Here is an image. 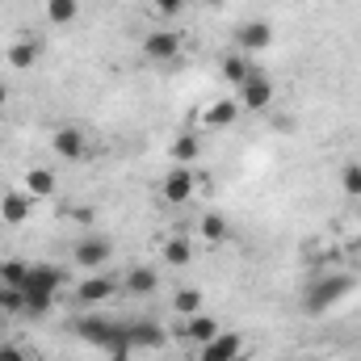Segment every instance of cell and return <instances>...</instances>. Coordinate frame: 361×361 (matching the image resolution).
<instances>
[{
    "label": "cell",
    "mask_w": 361,
    "mask_h": 361,
    "mask_svg": "<svg viewBox=\"0 0 361 361\" xmlns=\"http://www.w3.org/2000/svg\"><path fill=\"white\" fill-rule=\"evenodd\" d=\"M219 72H223V80H227V85H235V89H240L257 68L248 63V55H244V51H231V55L223 59V68H219Z\"/></svg>",
    "instance_id": "20"
},
{
    "label": "cell",
    "mask_w": 361,
    "mask_h": 361,
    "mask_svg": "<svg viewBox=\"0 0 361 361\" xmlns=\"http://www.w3.org/2000/svg\"><path fill=\"white\" fill-rule=\"evenodd\" d=\"M30 214H34V197L25 193V189H8L4 197H0V223H8V227H25L30 223Z\"/></svg>",
    "instance_id": "13"
},
{
    "label": "cell",
    "mask_w": 361,
    "mask_h": 361,
    "mask_svg": "<svg viewBox=\"0 0 361 361\" xmlns=\"http://www.w3.org/2000/svg\"><path fill=\"white\" fill-rule=\"evenodd\" d=\"M180 51H185V34L180 30H152L143 38V55L152 63H173V59H180Z\"/></svg>",
    "instance_id": "7"
},
{
    "label": "cell",
    "mask_w": 361,
    "mask_h": 361,
    "mask_svg": "<svg viewBox=\"0 0 361 361\" xmlns=\"http://www.w3.org/2000/svg\"><path fill=\"white\" fill-rule=\"evenodd\" d=\"M227 235H231V223H227L223 210H206V214L197 219V240H202V244H223Z\"/></svg>",
    "instance_id": "19"
},
{
    "label": "cell",
    "mask_w": 361,
    "mask_h": 361,
    "mask_svg": "<svg viewBox=\"0 0 361 361\" xmlns=\"http://www.w3.org/2000/svg\"><path fill=\"white\" fill-rule=\"evenodd\" d=\"M341 189H345L349 197H361V164H357V160L341 169Z\"/></svg>",
    "instance_id": "28"
},
{
    "label": "cell",
    "mask_w": 361,
    "mask_h": 361,
    "mask_svg": "<svg viewBox=\"0 0 361 361\" xmlns=\"http://www.w3.org/2000/svg\"><path fill=\"white\" fill-rule=\"evenodd\" d=\"M169 156H173V164H189V169H193V160L202 156V143H197V135L180 130L177 139H173V147H169Z\"/></svg>",
    "instance_id": "22"
},
{
    "label": "cell",
    "mask_w": 361,
    "mask_h": 361,
    "mask_svg": "<svg viewBox=\"0 0 361 361\" xmlns=\"http://www.w3.org/2000/svg\"><path fill=\"white\" fill-rule=\"evenodd\" d=\"M21 189H25L34 202H51V197L59 193V177H55L51 169H30V173L21 177Z\"/></svg>",
    "instance_id": "17"
},
{
    "label": "cell",
    "mask_w": 361,
    "mask_h": 361,
    "mask_svg": "<svg viewBox=\"0 0 361 361\" xmlns=\"http://www.w3.org/2000/svg\"><path fill=\"white\" fill-rule=\"evenodd\" d=\"M189 4H193V0H152V13H156V17H164V21H177Z\"/></svg>",
    "instance_id": "27"
},
{
    "label": "cell",
    "mask_w": 361,
    "mask_h": 361,
    "mask_svg": "<svg viewBox=\"0 0 361 361\" xmlns=\"http://www.w3.org/2000/svg\"><path fill=\"white\" fill-rule=\"evenodd\" d=\"M193 361H244V336L240 332H219L210 345L193 349Z\"/></svg>",
    "instance_id": "11"
},
{
    "label": "cell",
    "mask_w": 361,
    "mask_h": 361,
    "mask_svg": "<svg viewBox=\"0 0 361 361\" xmlns=\"http://www.w3.org/2000/svg\"><path fill=\"white\" fill-rule=\"evenodd\" d=\"M0 315H25V290L21 286H0Z\"/></svg>",
    "instance_id": "24"
},
{
    "label": "cell",
    "mask_w": 361,
    "mask_h": 361,
    "mask_svg": "<svg viewBox=\"0 0 361 361\" xmlns=\"http://www.w3.org/2000/svg\"><path fill=\"white\" fill-rule=\"evenodd\" d=\"M273 97H277V89H273V80L265 72H252V76L240 85V92H235V101H240L244 114H265L273 105Z\"/></svg>",
    "instance_id": "5"
},
{
    "label": "cell",
    "mask_w": 361,
    "mask_h": 361,
    "mask_svg": "<svg viewBox=\"0 0 361 361\" xmlns=\"http://www.w3.org/2000/svg\"><path fill=\"white\" fill-rule=\"evenodd\" d=\"M25 277H30V265H21V261H0V286H25Z\"/></svg>",
    "instance_id": "26"
},
{
    "label": "cell",
    "mask_w": 361,
    "mask_h": 361,
    "mask_svg": "<svg viewBox=\"0 0 361 361\" xmlns=\"http://www.w3.org/2000/svg\"><path fill=\"white\" fill-rule=\"evenodd\" d=\"M269 47H273V25L269 21H244V25L235 30V51L261 55V51H269Z\"/></svg>",
    "instance_id": "12"
},
{
    "label": "cell",
    "mask_w": 361,
    "mask_h": 361,
    "mask_svg": "<svg viewBox=\"0 0 361 361\" xmlns=\"http://www.w3.org/2000/svg\"><path fill=\"white\" fill-rule=\"evenodd\" d=\"M122 332H126V345L139 349V353H156V349L169 345V332H164L156 319H126Z\"/></svg>",
    "instance_id": "6"
},
{
    "label": "cell",
    "mask_w": 361,
    "mask_h": 361,
    "mask_svg": "<svg viewBox=\"0 0 361 361\" xmlns=\"http://www.w3.org/2000/svg\"><path fill=\"white\" fill-rule=\"evenodd\" d=\"M38 55H42V42L30 38V34L8 42V68H13V72H30V68L38 63Z\"/></svg>",
    "instance_id": "18"
},
{
    "label": "cell",
    "mask_w": 361,
    "mask_h": 361,
    "mask_svg": "<svg viewBox=\"0 0 361 361\" xmlns=\"http://www.w3.org/2000/svg\"><path fill=\"white\" fill-rule=\"evenodd\" d=\"M0 361H30L21 345H0Z\"/></svg>",
    "instance_id": "29"
},
{
    "label": "cell",
    "mask_w": 361,
    "mask_h": 361,
    "mask_svg": "<svg viewBox=\"0 0 361 361\" xmlns=\"http://www.w3.org/2000/svg\"><path fill=\"white\" fill-rule=\"evenodd\" d=\"M8 105V85H0V109Z\"/></svg>",
    "instance_id": "31"
},
{
    "label": "cell",
    "mask_w": 361,
    "mask_h": 361,
    "mask_svg": "<svg viewBox=\"0 0 361 361\" xmlns=\"http://www.w3.org/2000/svg\"><path fill=\"white\" fill-rule=\"evenodd\" d=\"M173 311H177L180 319H189V315L206 311V298H202V290H193V286H180L177 294H173Z\"/></svg>",
    "instance_id": "23"
},
{
    "label": "cell",
    "mask_w": 361,
    "mask_h": 361,
    "mask_svg": "<svg viewBox=\"0 0 361 361\" xmlns=\"http://www.w3.org/2000/svg\"><path fill=\"white\" fill-rule=\"evenodd\" d=\"M202 180L189 164H173L169 173H164V180H160V193H164V202L169 206H189L193 197H197V189H202Z\"/></svg>",
    "instance_id": "3"
},
{
    "label": "cell",
    "mask_w": 361,
    "mask_h": 361,
    "mask_svg": "<svg viewBox=\"0 0 361 361\" xmlns=\"http://www.w3.org/2000/svg\"><path fill=\"white\" fill-rule=\"evenodd\" d=\"M42 13L51 25H72L80 17V0H42Z\"/></svg>",
    "instance_id": "21"
},
{
    "label": "cell",
    "mask_w": 361,
    "mask_h": 361,
    "mask_svg": "<svg viewBox=\"0 0 361 361\" xmlns=\"http://www.w3.org/2000/svg\"><path fill=\"white\" fill-rule=\"evenodd\" d=\"M202 4H206V8H219V4H227V0H202Z\"/></svg>",
    "instance_id": "32"
},
{
    "label": "cell",
    "mask_w": 361,
    "mask_h": 361,
    "mask_svg": "<svg viewBox=\"0 0 361 361\" xmlns=\"http://www.w3.org/2000/svg\"><path fill=\"white\" fill-rule=\"evenodd\" d=\"M72 219H76V223H85V227H89L92 219H97V210H92V206H76V210H72Z\"/></svg>",
    "instance_id": "30"
},
{
    "label": "cell",
    "mask_w": 361,
    "mask_h": 361,
    "mask_svg": "<svg viewBox=\"0 0 361 361\" xmlns=\"http://www.w3.org/2000/svg\"><path fill=\"white\" fill-rule=\"evenodd\" d=\"M76 336L89 341L92 349H105L109 357H126V353H130L122 324H114V319H105V315H80V319H76Z\"/></svg>",
    "instance_id": "1"
},
{
    "label": "cell",
    "mask_w": 361,
    "mask_h": 361,
    "mask_svg": "<svg viewBox=\"0 0 361 361\" xmlns=\"http://www.w3.org/2000/svg\"><path fill=\"white\" fill-rule=\"evenodd\" d=\"M353 286H357V281H353L349 273H328V277H319V281L307 286V294H302V311H307V315H324V311H332L341 298H349Z\"/></svg>",
    "instance_id": "2"
},
{
    "label": "cell",
    "mask_w": 361,
    "mask_h": 361,
    "mask_svg": "<svg viewBox=\"0 0 361 361\" xmlns=\"http://www.w3.org/2000/svg\"><path fill=\"white\" fill-rule=\"evenodd\" d=\"M55 298H59V294H47V290H25V315H47V311H55Z\"/></svg>",
    "instance_id": "25"
},
{
    "label": "cell",
    "mask_w": 361,
    "mask_h": 361,
    "mask_svg": "<svg viewBox=\"0 0 361 361\" xmlns=\"http://www.w3.org/2000/svg\"><path fill=\"white\" fill-rule=\"evenodd\" d=\"M51 152H55L59 160H68V164H80V160L89 156V135H85L80 126H59V130L51 135Z\"/></svg>",
    "instance_id": "9"
},
{
    "label": "cell",
    "mask_w": 361,
    "mask_h": 361,
    "mask_svg": "<svg viewBox=\"0 0 361 361\" xmlns=\"http://www.w3.org/2000/svg\"><path fill=\"white\" fill-rule=\"evenodd\" d=\"M122 290H126L130 298H152V294L160 290V273L152 269V265H135V269L122 273Z\"/></svg>",
    "instance_id": "14"
},
{
    "label": "cell",
    "mask_w": 361,
    "mask_h": 361,
    "mask_svg": "<svg viewBox=\"0 0 361 361\" xmlns=\"http://www.w3.org/2000/svg\"><path fill=\"white\" fill-rule=\"evenodd\" d=\"M72 257H76V265L80 269H105L109 265V257H114V240H105V235H85V240H76V248H72Z\"/></svg>",
    "instance_id": "8"
},
{
    "label": "cell",
    "mask_w": 361,
    "mask_h": 361,
    "mask_svg": "<svg viewBox=\"0 0 361 361\" xmlns=\"http://www.w3.org/2000/svg\"><path fill=\"white\" fill-rule=\"evenodd\" d=\"M193 244H197V240H193L189 231H173V235L160 244V257H164V265H173V269H185V265L193 261V252H197Z\"/></svg>",
    "instance_id": "15"
},
{
    "label": "cell",
    "mask_w": 361,
    "mask_h": 361,
    "mask_svg": "<svg viewBox=\"0 0 361 361\" xmlns=\"http://www.w3.org/2000/svg\"><path fill=\"white\" fill-rule=\"evenodd\" d=\"M122 290V277L118 273H105V269H97L89 273L85 281H76V307H101V302H109L114 294Z\"/></svg>",
    "instance_id": "4"
},
{
    "label": "cell",
    "mask_w": 361,
    "mask_h": 361,
    "mask_svg": "<svg viewBox=\"0 0 361 361\" xmlns=\"http://www.w3.org/2000/svg\"><path fill=\"white\" fill-rule=\"evenodd\" d=\"M68 281H72V277H68V269H59V265H30V277H25L21 290H47V294H59Z\"/></svg>",
    "instance_id": "16"
},
{
    "label": "cell",
    "mask_w": 361,
    "mask_h": 361,
    "mask_svg": "<svg viewBox=\"0 0 361 361\" xmlns=\"http://www.w3.org/2000/svg\"><path fill=\"white\" fill-rule=\"evenodd\" d=\"M240 101L235 97H219V101H210V105H202L197 109V122L206 126V130H227V126H235L240 122Z\"/></svg>",
    "instance_id": "10"
}]
</instances>
